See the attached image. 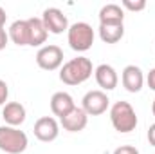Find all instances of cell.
<instances>
[{"instance_id":"obj_1","label":"cell","mask_w":155,"mask_h":154,"mask_svg":"<svg viewBox=\"0 0 155 154\" xmlns=\"http://www.w3.org/2000/svg\"><path fill=\"white\" fill-rule=\"evenodd\" d=\"M90 76H92V62L87 56L72 58L60 69V80L65 85H79Z\"/></svg>"},{"instance_id":"obj_2","label":"cell","mask_w":155,"mask_h":154,"mask_svg":"<svg viewBox=\"0 0 155 154\" xmlns=\"http://www.w3.org/2000/svg\"><path fill=\"white\" fill-rule=\"evenodd\" d=\"M110 121L117 132H132L137 127V114L128 102H116L110 109Z\"/></svg>"},{"instance_id":"obj_3","label":"cell","mask_w":155,"mask_h":154,"mask_svg":"<svg viewBox=\"0 0 155 154\" xmlns=\"http://www.w3.org/2000/svg\"><path fill=\"white\" fill-rule=\"evenodd\" d=\"M29 145L27 134L18 127L2 125L0 127V151L7 154H22Z\"/></svg>"},{"instance_id":"obj_4","label":"cell","mask_w":155,"mask_h":154,"mask_svg":"<svg viewBox=\"0 0 155 154\" xmlns=\"http://www.w3.org/2000/svg\"><path fill=\"white\" fill-rule=\"evenodd\" d=\"M94 29L90 24L87 22H76L69 27L67 31V40H69V45L72 51H78V53H85L92 47L94 44Z\"/></svg>"},{"instance_id":"obj_5","label":"cell","mask_w":155,"mask_h":154,"mask_svg":"<svg viewBox=\"0 0 155 154\" xmlns=\"http://www.w3.org/2000/svg\"><path fill=\"white\" fill-rule=\"evenodd\" d=\"M36 64L43 71H56L63 64V49L56 44H49L40 47L36 53Z\"/></svg>"},{"instance_id":"obj_6","label":"cell","mask_w":155,"mask_h":154,"mask_svg":"<svg viewBox=\"0 0 155 154\" xmlns=\"http://www.w3.org/2000/svg\"><path fill=\"white\" fill-rule=\"evenodd\" d=\"M110 105V100L105 91H88L81 100V109L88 116L103 114Z\"/></svg>"},{"instance_id":"obj_7","label":"cell","mask_w":155,"mask_h":154,"mask_svg":"<svg viewBox=\"0 0 155 154\" xmlns=\"http://www.w3.org/2000/svg\"><path fill=\"white\" fill-rule=\"evenodd\" d=\"M41 20H43L45 29L52 35H61L63 31H69V20L63 15V11L58 7H47L43 11Z\"/></svg>"},{"instance_id":"obj_8","label":"cell","mask_w":155,"mask_h":154,"mask_svg":"<svg viewBox=\"0 0 155 154\" xmlns=\"http://www.w3.org/2000/svg\"><path fill=\"white\" fill-rule=\"evenodd\" d=\"M58 134H60V125H58V121L52 116H41V118L36 120V123H35V136L40 142H43V143L54 142L58 138Z\"/></svg>"},{"instance_id":"obj_9","label":"cell","mask_w":155,"mask_h":154,"mask_svg":"<svg viewBox=\"0 0 155 154\" xmlns=\"http://www.w3.org/2000/svg\"><path fill=\"white\" fill-rule=\"evenodd\" d=\"M121 82H123V87L128 93H139L144 85V75L137 65H126L123 69Z\"/></svg>"},{"instance_id":"obj_10","label":"cell","mask_w":155,"mask_h":154,"mask_svg":"<svg viewBox=\"0 0 155 154\" xmlns=\"http://www.w3.org/2000/svg\"><path fill=\"white\" fill-rule=\"evenodd\" d=\"M74 107H76L74 98H72L69 93H65V91L54 93V94H52V98H51V111H52V114L58 116L60 120H61L63 116L69 114Z\"/></svg>"},{"instance_id":"obj_11","label":"cell","mask_w":155,"mask_h":154,"mask_svg":"<svg viewBox=\"0 0 155 154\" xmlns=\"http://www.w3.org/2000/svg\"><path fill=\"white\" fill-rule=\"evenodd\" d=\"M60 121H61V127H63L65 131H69V132H79V131H83V129L87 127V123H88V114H87L81 107H74L69 114L63 116Z\"/></svg>"},{"instance_id":"obj_12","label":"cell","mask_w":155,"mask_h":154,"mask_svg":"<svg viewBox=\"0 0 155 154\" xmlns=\"http://www.w3.org/2000/svg\"><path fill=\"white\" fill-rule=\"evenodd\" d=\"M94 75H96L97 85H99L103 91H112V89H116L117 83H119V76H117L116 69H114L112 65H108V64L97 65L96 71H94Z\"/></svg>"},{"instance_id":"obj_13","label":"cell","mask_w":155,"mask_h":154,"mask_svg":"<svg viewBox=\"0 0 155 154\" xmlns=\"http://www.w3.org/2000/svg\"><path fill=\"white\" fill-rule=\"evenodd\" d=\"M2 116H4V121L5 125L9 127H18L25 121V107L20 103V102H9L4 105V111H2Z\"/></svg>"},{"instance_id":"obj_14","label":"cell","mask_w":155,"mask_h":154,"mask_svg":"<svg viewBox=\"0 0 155 154\" xmlns=\"http://www.w3.org/2000/svg\"><path fill=\"white\" fill-rule=\"evenodd\" d=\"M27 26H29V45L31 47H40L47 42V37H49V31L45 29L43 26V20L41 18H29L27 20Z\"/></svg>"},{"instance_id":"obj_15","label":"cell","mask_w":155,"mask_h":154,"mask_svg":"<svg viewBox=\"0 0 155 154\" xmlns=\"http://www.w3.org/2000/svg\"><path fill=\"white\" fill-rule=\"evenodd\" d=\"M9 40L16 45H29V26L27 20H15L9 27Z\"/></svg>"},{"instance_id":"obj_16","label":"cell","mask_w":155,"mask_h":154,"mask_svg":"<svg viewBox=\"0 0 155 154\" xmlns=\"http://www.w3.org/2000/svg\"><path fill=\"white\" fill-rule=\"evenodd\" d=\"M124 11L117 4H107L99 11V24H123Z\"/></svg>"},{"instance_id":"obj_17","label":"cell","mask_w":155,"mask_h":154,"mask_svg":"<svg viewBox=\"0 0 155 154\" xmlns=\"http://www.w3.org/2000/svg\"><path fill=\"white\" fill-rule=\"evenodd\" d=\"M124 37L123 24H99V38L105 44H117Z\"/></svg>"},{"instance_id":"obj_18","label":"cell","mask_w":155,"mask_h":154,"mask_svg":"<svg viewBox=\"0 0 155 154\" xmlns=\"http://www.w3.org/2000/svg\"><path fill=\"white\" fill-rule=\"evenodd\" d=\"M121 5L128 11H143L146 7V2L144 0H137V2H132V0H123Z\"/></svg>"},{"instance_id":"obj_19","label":"cell","mask_w":155,"mask_h":154,"mask_svg":"<svg viewBox=\"0 0 155 154\" xmlns=\"http://www.w3.org/2000/svg\"><path fill=\"white\" fill-rule=\"evenodd\" d=\"M7 96H9V87L4 80H0V105H4L7 102Z\"/></svg>"},{"instance_id":"obj_20","label":"cell","mask_w":155,"mask_h":154,"mask_svg":"<svg viewBox=\"0 0 155 154\" xmlns=\"http://www.w3.org/2000/svg\"><path fill=\"white\" fill-rule=\"evenodd\" d=\"M114 154H139V151L134 145H121L114 151Z\"/></svg>"},{"instance_id":"obj_21","label":"cell","mask_w":155,"mask_h":154,"mask_svg":"<svg viewBox=\"0 0 155 154\" xmlns=\"http://www.w3.org/2000/svg\"><path fill=\"white\" fill-rule=\"evenodd\" d=\"M7 42H9V35L5 33V29H4V27H0V51H2V49H5Z\"/></svg>"},{"instance_id":"obj_22","label":"cell","mask_w":155,"mask_h":154,"mask_svg":"<svg viewBox=\"0 0 155 154\" xmlns=\"http://www.w3.org/2000/svg\"><path fill=\"white\" fill-rule=\"evenodd\" d=\"M146 82H148V87L155 91V69H152L150 73H148V76H146Z\"/></svg>"},{"instance_id":"obj_23","label":"cell","mask_w":155,"mask_h":154,"mask_svg":"<svg viewBox=\"0 0 155 154\" xmlns=\"http://www.w3.org/2000/svg\"><path fill=\"white\" fill-rule=\"evenodd\" d=\"M148 142H150L152 147H155V123H152L150 129H148Z\"/></svg>"},{"instance_id":"obj_24","label":"cell","mask_w":155,"mask_h":154,"mask_svg":"<svg viewBox=\"0 0 155 154\" xmlns=\"http://www.w3.org/2000/svg\"><path fill=\"white\" fill-rule=\"evenodd\" d=\"M5 18H7L5 9H4V7H0V27H4V26H5Z\"/></svg>"},{"instance_id":"obj_25","label":"cell","mask_w":155,"mask_h":154,"mask_svg":"<svg viewBox=\"0 0 155 154\" xmlns=\"http://www.w3.org/2000/svg\"><path fill=\"white\" fill-rule=\"evenodd\" d=\"M152 113H153V116H155V100H153V103H152Z\"/></svg>"}]
</instances>
